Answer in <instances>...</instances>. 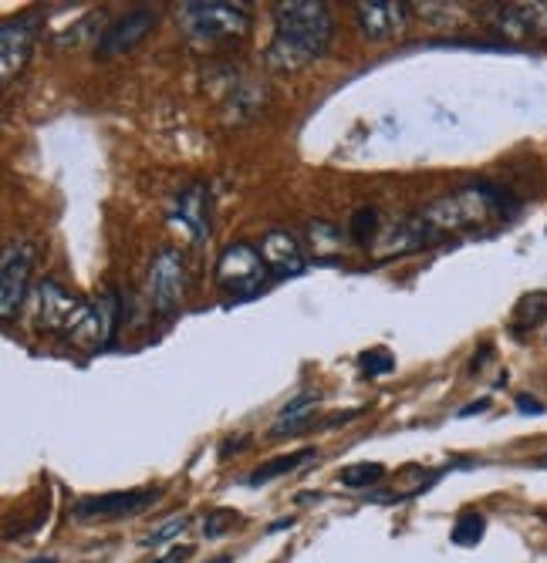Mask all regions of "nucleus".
I'll list each match as a JSON object with an SVG mask.
<instances>
[{"label": "nucleus", "instance_id": "39448f33", "mask_svg": "<svg viewBox=\"0 0 547 563\" xmlns=\"http://www.w3.org/2000/svg\"><path fill=\"white\" fill-rule=\"evenodd\" d=\"M160 503V489H129V493H106V496H85L75 503V520L95 523V520H125L142 509Z\"/></svg>", "mask_w": 547, "mask_h": 563}, {"label": "nucleus", "instance_id": "393cba45", "mask_svg": "<svg viewBox=\"0 0 547 563\" xmlns=\"http://www.w3.org/2000/svg\"><path fill=\"white\" fill-rule=\"evenodd\" d=\"M189 553H193V547H169L163 556H153V560H149V563H186L189 560Z\"/></svg>", "mask_w": 547, "mask_h": 563}, {"label": "nucleus", "instance_id": "2eb2a0df", "mask_svg": "<svg viewBox=\"0 0 547 563\" xmlns=\"http://www.w3.org/2000/svg\"><path fill=\"white\" fill-rule=\"evenodd\" d=\"M315 455H318L315 449H297V452L277 455V459H271V463H264L261 470H254L251 476H247V486H264V483H271V479H281V476L294 473L302 463H311Z\"/></svg>", "mask_w": 547, "mask_h": 563}, {"label": "nucleus", "instance_id": "6e6552de", "mask_svg": "<svg viewBox=\"0 0 547 563\" xmlns=\"http://www.w3.org/2000/svg\"><path fill=\"white\" fill-rule=\"evenodd\" d=\"M355 24H359V34L372 44L392 41L409 24V4H403V0H359Z\"/></svg>", "mask_w": 547, "mask_h": 563}, {"label": "nucleus", "instance_id": "f03ea898", "mask_svg": "<svg viewBox=\"0 0 547 563\" xmlns=\"http://www.w3.org/2000/svg\"><path fill=\"white\" fill-rule=\"evenodd\" d=\"M179 21L196 41H223L243 37L251 31V11L230 0H186L179 4Z\"/></svg>", "mask_w": 547, "mask_h": 563}, {"label": "nucleus", "instance_id": "423d86ee", "mask_svg": "<svg viewBox=\"0 0 547 563\" xmlns=\"http://www.w3.org/2000/svg\"><path fill=\"white\" fill-rule=\"evenodd\" d=\"M88 314V303H81L75 294L58 287L55 280H44L34 294V318L47 331H75Z\"/></svg>", "mask_w": 547, "mask_h": 563}, {"label": "nucleus", "instance_id": "ddd939ff", "mask_svg": "<svg viewBox=\"0 0 547 563\" xmlns=\"http://www.w3.org/2000/svg\"><path fill=\"white\" fill-rule=\"evenodd\" d=\"M173 223H179L193 243H204L210 236V189L204 183H193L189 189H183L173 202Z\"/></svg>", "mask_w": 547, "mask_h": 563}, {"label": "nucleus", "instance_id": "cd10ccee", "mask_svg": "<svg viewBox=\"0 0 547 563\" xmlns=\"http://www.w3.org/2000/svg\"><path fill=\"white\" fill-rule=\"evenodd\" d=\"M534 466H537V470H547V455H540V459H534Z\"/></svg>", "mask_w": 547, "mask_h": 563}, {"label": "nucleus", "instance_id": "9b49d317", "mask_svg": "<svg viewBox=\"0 0 547 563\" xmlns=\"http://www.w3.org/2000/svg\"><path fill=\"white\" fill-rule=\"evenodd\" d=\"M156 27V11L149 8H139V11H129L125 18H119L116 24H109L98 37V47L95 55L98 58H119V55H129L135 44L145 41V34H153Z\"/></svg>", "mask_w": 547, "mask_h": 563}, {"label": "nucleus", "instance_id": "f3484780", "mask_svg": "<svg viewBox=\"0 0 547 563\" xmlns=\"http://www.w3.org/2000/svg\"><path fill=\"white\" fill-rule=\"evenodd\" d=\"M382 476H385V466H382V463H355V466L341 470L338 483H341L344 489H369V486H375Z\"/></svg>", "mask_w": 547, "mask_h": 563}, {"label": "nucleus", "instance_id": "dca6fc26", "mask_svg": "<svg viewBox=\"0 0 547 563\" xmlns=\"http://www.w3.org/2000/svg\"><path fill=\"white\" fill-rule=\"evenodd\" d=\"M547 321V290H534V294H524L514 307V321L511 328L514 331H530V328H540Z\"/></svg>", "mask_w": 547, "mask_h": 563}, {"label": "nucleus", "instance_id": "b1692460", "mask_svg": "<svg viewBox=\"0 0 547 563\" xmlns=\"http://www.w3.org/2000/svg\"><path fill=\"white\" fill-rule=\"evenodd\" d=\"M514 405H517L521 416H544V401H537L534 395H517Z\"/></svg>", "mask_w": 547, "mask_h": 563}, {"label": "nucleus", "instance_id": "f257e3e1", "mask_svg": "<svg viewBox=\"0 0 547 563\" xmlns=\"http://www.w3.org/2000/svg\"><path fill=\"white\" fill-rule=\"evenodd\" d=\"M331 31L335 24L321 0H281L274 4V41L267 58L284 71L305 68L331 47Z\"/></svg>", "mask_w": 547, "mask_h": 563}, {"label": "nucleus", "instance_id": "412c9836", "mask_svg": "<svg viewBox=\"0 0 547 563\" xmlns=\"http://www.w3.org/2000/svg\"><path fill=\"white\" fill-rule=\"evenodd\" d=\"M379 233V213L375 210H359L355 217H352V240L359 243V246H369V240Z\"/></svg>", "mask_w": 547, "mask_h": 563}, {"label": "nucleus", "instance_id": "4468645a", "mask_svg": "<svg viewBox=\"0 0 547 563\" xmlns=\"http://www.w3.org/2000/svg\"><path fill=\"white\" fill-rule=\"evenodd\" d=\"M318 401H321L318 391H302V395H294V398L281 408L277 422L271 426V439H284V435L305 432V429L315 422V405H318Z\"/></svg>", "mask_w": 547, "mask_h": 563}, {"label": "nucleus", "instance_id": "7ed1b4c3", "mask_svg": "<svg viewBox=\"0 0 547 563\" xmlns=\"http://www.w3.org/2000/svg\"><path fill=\"white\" fill-rule=\"evenodd\" d=\"M271 280V271L261 257V250L251 246V243H230L223 253H220V261H217V284L220 290L240 303V300H251L258 297Z\"/></svg>", "mask_w": 547, "mask_h": 563}, {"label": "nucleus", "instance_id": "a878e982", "mask_svg": "<svg viewBox=\"0 0 547 563\" xmlns=\"http://www.w3.org/2000/svg\"><path fill=\"white\" fill-rule=\"evenodd\" d=\"M483 408H490V398H480V401H473V405H467L463 412H460V419H470V416H477V412H483Z\"/></svg>", "mask_w": 547, "mask_h": 563}, {"label": "nucleus", "instance_id": "aec40b11", "mask_svg": "<svg viewBox=\"0 0 547 563\" xmlns=\"http://www.w3.org/2000/svg\"><path fill=\"white\" fill-rule=\"evenodd\" d=\"M189 517H173V520H166L163 527H156L149 537H142V547H163V543H169V540H176L179 533H186L189 530Z\"/></svg>", "mask_w": 547, "mask_h": 563}, {"label": "nucleus", "instance_id": "20e7f679", "mask_svg": "<svg viewBox=\"0 0 547 563\" xmlns=\"http://www.w3.org/2000/svg\"><path fill=\"white\" fill-rule=\"evenodd\" d=\"M149 297H153V311L163 318H173L186 300V264L179 250L166 246L156 253L153 267H149Z\"/></svg>", "mask_w": 547, "mask_h": 563}, {"label": "nucleus", "instance_id": "1a4fd4ad", "mask_svg": "<svg viewBox=\"0 0 547 563\" xmlns=\"http://www.w3.org/2000/svg\"><path fill=\"white\" fill-rule=\"evenodd\" d=\"M37 31H41V14H21L0 27V75H4V85H11L14 75H21V68L28 65Z\"/></svg>", "mask_w": 547, "mask_h": 563}, {"label": "nucleus", "instance_id": "6ab92c4d", "mask_svg": "<svg viewBox=\"0 0 547 563\" xmlns=\"http://www.w3.org/2000/svg\"><path fill=\"white\" fill-rule=\"evenodd\" d=\"M359 365H362V372H365L369 378H379V375H389V372L395 368V357H392V351H385V347H372V351H365V354L359 357Z\"/></svg>", "mask_w": 547, "mask_h": 563}, {"label": "nucleus", "instance_id": "9d476101", "mask_svg": "<svg viewBox=\"0 0 547 563\" xmlns=\"http://www.w3.org/2000/svg\"><path fill=\"white\" fill-rule=\"evenodd\" d=\"M116 318H119V297L116 290H102L91 303L85 321L72 331V341L85 351H102L109 347L112 334H116Z\"/></svg>", "mask_w": 547, "mask_h": 563}, {"label": "nucleus", "instance_id": "bb28decb", "mask_svg": "<svg viewBox=\"0 0 547 563\" xmlns=\"http://www.w3.org/2000/svg\"><path fill=\"white\" fill-rule=\"evenodd\" d=\"M28 563H58L55 556H34V560H28Z\"/></svg>", "mask_w": 547, "mask_h": 563}, {"label": "nucleus", "instance_id": "4be33fe9", "mask_svg": "<svg viewBox=\"0 0 547 563\" xmlns=\"http://www.w3.org/2000/svg\"><path fill=\"white\" fill-rule=\"evenodd\" d=\"M521 11V21H524V31H537L547 37V4H517Z\"/></svg>", "mask_w": 547, "mask_h": 563}, {"label": "nucleus", "instance_id": "f8f14e48", "mask_svg": "<svg viewBox=\"0 0 547 563\" xmlns=\"http://www.w3.org/2000/svg\"><path fill=\"white\" fill-rule=\"evenodd\" d=\"M258 250H261V257H264L271 277H277V280L297 277V274H305V267H308V257H305L302 243H297V236L287 233V230H271L261 240Z\"/></svg>", "mask_w": 547, "mask_h": 563}, {"label": "nucleus", "instance_id": "5701e85b", "mask_svg": "<svg viewBox=\"0 0 547 563\" xmlns=\"http://www.w3.org/2000/svg\"><path fill=\"white\" fill-rule=\"evenodd\" d=\"M237 520H240V517L233 514V509H217V514L207 520V527H204V530H207V537H220V533H227Z\"/></svg>", "mask_w": 547, "mask_h": 563}, {"label": "nucleus", "instance_id": "c85d7f7f", "mask_svg": "<svg viewBox=\"0 0 547 563\" xmlns=\"http://www.w3.org/2000/svg\"><path fill=\"white\" fill-rule=\"evenodd\" d=\"M214 563H230V556H220V560H214Z\"/></svg>", "mask_w": 547, "mask_h": 563}, {"label": "nucleus", "instance_id": "a211bd4d", "mask_svg": "<svg viewBox=\"0 0 547 563\" xmlns=\"http://www.w3.org/2000/svg\"><path fill=\"white\" fill-rule=\"evenodd\" d=\"M483 533H486V520L480 514H473V509H467L453 527V543L457 547H477L483 540Z\"/></svg>", "mask_w": 547, "mask_h": 563}, {"label": "nucleus", "instance_id": "0eeeda50", "mask_svg": "<svg viewBox=\"0 0 547 563\" xmlns=\"http://www.w3.org/2000/svg\"><path fill=\"white\" fill-rule=\"evenodd\" d=\"M31 264H34L31 243H11L4 250V261H0V314H4V321H11L24 307Z\"/></svg>", "mask_w": 547, "mask_h": 563}]
</instances>
